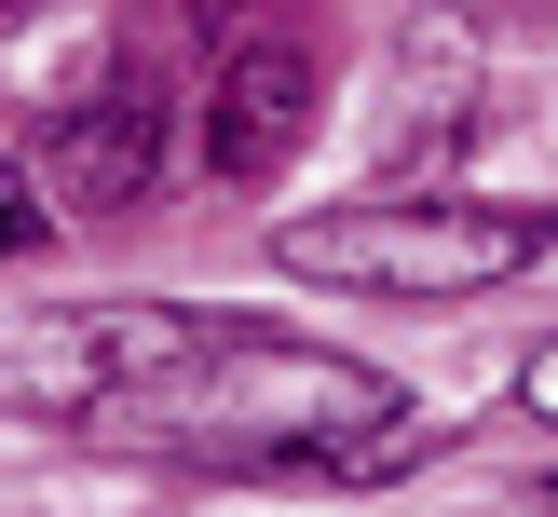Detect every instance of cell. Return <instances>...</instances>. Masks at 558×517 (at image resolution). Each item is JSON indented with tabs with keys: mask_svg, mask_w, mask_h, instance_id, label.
Instances as JSON below:
<instances>
[{
	"mask_svg": "<svg viewBox=\"0 0 558 517\" xmlns=\"http://www.w3.org/2000/svg\"><path fill=\"white\" fill-rule=\"evenodd\" d=\"M545 504H558V477H545Z\"/></svg>",
	"mask_w": 558,
	"mask_h": 517,
	"instance_id": "cell-8",
	"label": "cell"
},
{
	"mask_svg": "<svg viewBox=\"0 0 558 517\" xmlns=\"http://www.w3.org/2000/svg\"><path fill=\"white\" fill-rule=\"evenodd\" d=\"M82 435L136 463H218V477H381L396 450H423V408L327 341H272V327L205 313L163 368L109 381L82 408Z\"/></svg>",
	"mask_w": 558,
	"mask_h": 517,
	"instance_id": "cell-1",
	"label": "cell"
},
{
	"mask_svg": "<svg viewBox=\"0 0 558 517\" xmlns=\"http://www.w3.org/2000/svg\"><path fill=\"white\" fill-rule=\"evenodd\" d=\"M300 136H314V54H300L287 27H245V41L218 54V82H205V177L259 190V177L300 163Z\"/></svg>",
	"mask_w": 558,
	"mask_h": 517,
	"instance_id": "cell-5",
	"label": "cell"
},
{
	"mask_svg": "<svg viewBox=\"0 0 558 517\" xmlns=\"http://www.w3.org/2000/svg\"><path fill=\"white\" fill-rule=\"evenodd\" d=\"M518 408H532V422H558V341L532 354V368H518Z\"/></svg>",
	"mask_w": 558,
	"mask_h": 517,
	"instance_id": "cell-7",
	"label": "cell"
},
{
	"mask_svg": "<svg viewBox=\"0 0 558 517\" xmlns=\"http://www.w3.org/2000/svg\"><path fill=\"white\" fill-rule=\"evenodd\" d=\"M558 245V205H477V190H368V205L287 218L272 259L300 286H354V299H477L505 272H532Z\"/></svg>",
	"mask_w": 558,
	"mask_h": 517,
	"instance_id": "cell-2",
	"label": "cell"
},
{
	"mask_svg": "<svg viewBox=\"0 0 558 517\" xmlns=\"http://www.w3.org/2000/svg\"><path fill=\"white\" fill-rule=\"evenodd\" d=\"M41 190H54L69 218H136V205L163 190V82H150V69H96L82 96H54Z\"/></svg>",
	"mask_w": 558,
	"mask_h": 517,
	"instance_id": "cell-4",
	"label": "cell"
},
{
	"mask_svg": "<svg viewBox=\"0 0 558 517\" xmlns=\"http://www.w3.org/2000/svg\"><path fill=\"white\" fill-rule=\"evenodd\" d=\"M41 232H54L41 177H27V163H0V259H41Z\"/></svg>",
	"mask_w": 558,
	"mask_h": 517,
	"instance_id": "cell-6",
	"label": "cell"
},
{
	"mask_svg": "<svg viewBox=\"0 0 558 517\" xmlns=\"http://www.w3.org/2000/svg\"><path fill=\"white\" fill-rule=\"evenodd\" d=\"M191 327L205 313H178V299H69V313H27V327H0V408L82 435V408H96L109 381L163 368Z\"/></svg>",
	"mask_w": 558,
	"mask_h": 517,
	"instance_id": "cell-3",
	"label": "cell"
}]
</instances>
